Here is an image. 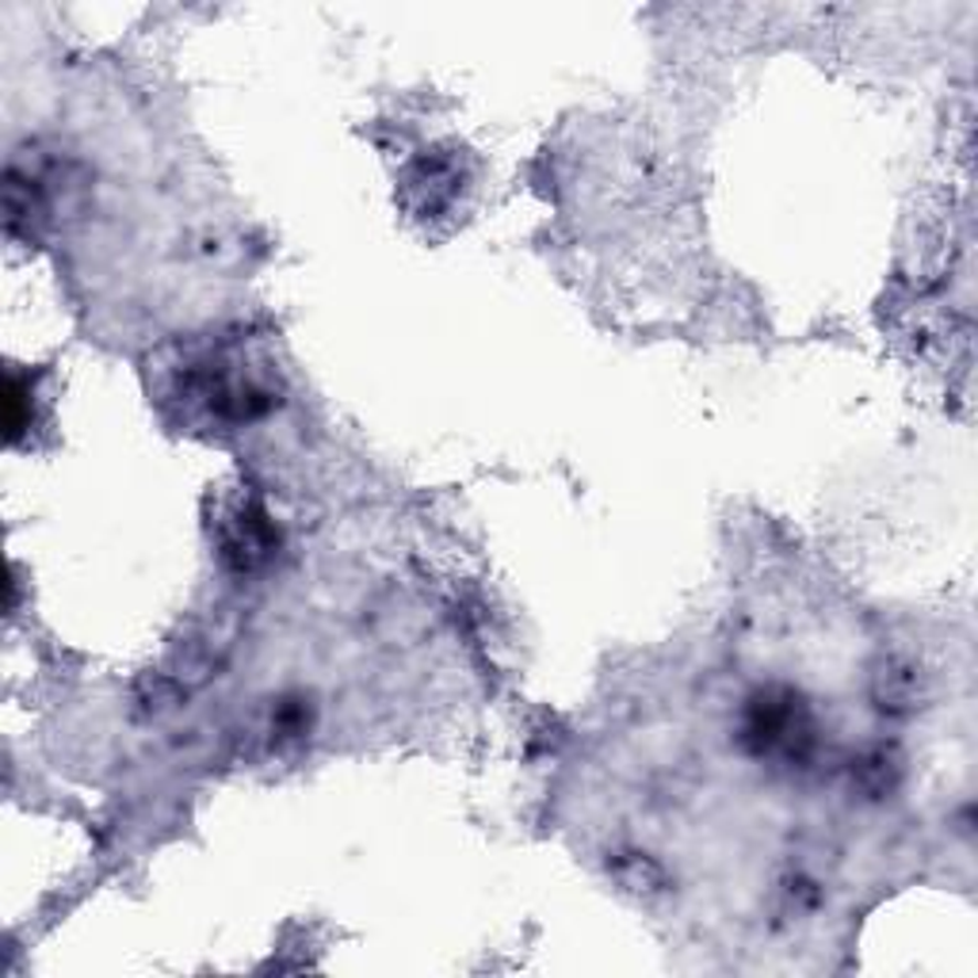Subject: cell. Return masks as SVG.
<instances>
[{
    "instance_id": "6da1fadb",
    "label": "cell",
    "mask_w": 978,
    "mask_h": 978,
    "mask_svg": "<svg viewBox=\"0 0 978 978\" xmlns=\"http://www.w3.org/2000/svg\"><path fill=\"white\" fill-rule=\"evenodd\" d=\"M742 745L761 761L802 765L815 750V719L791 688H761L745 700Z\"/></svg>"
},
{
    "instance_id": "277c9868",
    "label": "cell",
    "mask_w": 978,
    "mask_h": 978,
    "mask_svg": "<svg viewBox=\"0 0 978 978\" xmlns=\"http://www.w3.org/2000/svg\"><path fill=\"white\" fill-rule=\"evenodd\" d=\"M880 708L906 711L917 703V677L910 669H883L880 673Z\"/></svg>"
},
{
    "instance_id": "5b68a950",
    "label": "cell",
    "mask_w": 978,
    "mask_h": 978,
    "mask_svg": "<svg viewBox=\"0 0 978 978\" xmlns=\"http://www.w3.org/2000/svg\"><path fill=\"white\" fill-rule=\"evenodd\" d=\"M619 880H624V886H631V891H653V886H661V868L646 857H627L624 864H619Z\"/></svg>"
},
{
    "instance_id": "3957f363",
    "label": "cell",
    "mask_w": 978,
    "mask_h": 978,
    "mask_svg": "<svg viewBox=\"0 0 978 978\" xmlns=\"http://www.w3.org/2000/svg\"><path fill=\"white\" fill-rule=\"evenodd\" d=\"M852 780L864 787L868 795H886L894 787V780H899V765H894V757H886V750H875L857 761Z\"/></svg>"
},
{
    "instance_id": "7a4b0ae2",
    "label": "cell",
    "mask_w": 978,
    "mask_h": 978,
    "mask_svg": "<svg viewBox=\"0 0 978 978\" xmlns=\"http://www.w3.org/2000/svg\"><path fill=\"white\" fill-rule=\"evenodd\" d=\"M276 546V532L268 528L264 512L245 509L242 517L230 520L226 539H222V554L234 562L237 570H253L256 562H264Z\"/></svg>"
}]
</instances>
